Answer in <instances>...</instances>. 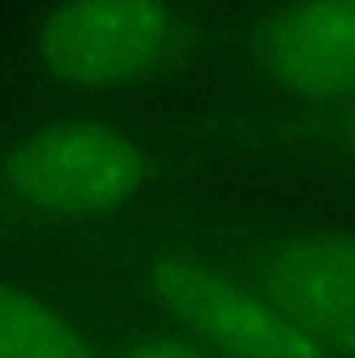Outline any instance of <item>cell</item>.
Listing matches in <instances>:
<instances>
[{"label": "cell", "mask_w": 355, "mask_h": 358, "mask_svg": "<svg viewBox=\"0 0 355 358\" xmlns=\"http://www.w3.org/2000/svg\"><path fill=\"white\" fill-rule=\"evenodd\" d=\"M150 287L187 340L215 358H337L259 280L206 262L166 259Z\"/></svg>", "instance_id": "1"}, {"label": "cell", "mask_w": 355, "mask_h": 358, "mask_svg": "<svg viewBox=\"0 0 355 358\" xmlns=\"http://www.w3.org/2000/svg\"><path fill=\"white\" fill-rule=\"evenodd\" d=\"M13 190L57 218H97L122 209L147 181V156L100 122H59L35 131L10 159Z\"/></svg>", "instance_id": "2"}, {"label": "cell", "mask_w": 355, "mask_h": 358, "mask_svg": "<svg viewBox=\"0 0 355 358\" xmlns=\"http://www.w3.org/2000/svg\"><path fill=\"white\" fill-rule=\"evenodd\" d=\"M178 19L168 0H63L38 50L50 75L75 87H122L168 57Z\"/></svg>", "instance_id": "3"}, {"label": "cell", "mask_w": 355, "mask_h": 358, "mask_svg": "<svg viewBox=\"0 0 355 358\" xmlns=\"http://www.w3.org/2000/svg\"><path fill=\"white\" fill-rule=\"evenodd\" d=\"M259 284L337 358H355V231L312 228L277 240Z\"/></svg>", "instance_id": "4"}, {"label": "cell", "mask_w": 355, "mask_h": 358, "mask_svg": "<svg viewBox=\"0 0 355 358\" xmlns=\"http://www.w3.org/2000/svg\"><path fill=\"white\" fill-rule=\"evenodd\" d=\"M268 75L305 100H355V0H290L262 34Z\"/></svg>", "instance_id": "5"}, {"label": "cell", "mask_w": 355, "mask_h": 358, "mask_svg": "<svg viewBox=\"0 0 355 358\" xmlns=\"http://www.w3.org/2000/svg\"><path fill=\"white\" fill-rule=\"evenodd\" d=\"M0 358H94L72 324L19 287L0 284Z\"/></svg>", "instance_id": "6"}, {"label": "cell", "mask_w": 355, "mask_h": 358, "mask_svg": "<svg viewBox=\"0 0 355 358\" xmlns=\"http://www.w3.org/2000/svg\"><path fill=\"white\" fill-rule=\"evenodd\" d=\"M122 358H215L194 340H147L131 346Z\"/></svg>", "instance_id": "7"}, {"label": "cell", "mask_w": 355, "mask_h": 358, "mask_svg": "<svg viewBox=\"0 0 355 358\" xmlns=\"http://www.w3.org/2000/svg\"><path fill=\"white\" fill-rule=\"evenodd\" d=\"M343 141L349 147L352 159H355V100L349 103V113H346V122H343Z\"/></svg>", "instance_id": "8"}]
</instances>
